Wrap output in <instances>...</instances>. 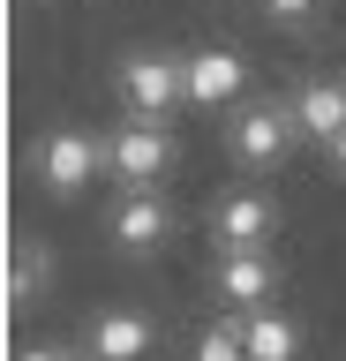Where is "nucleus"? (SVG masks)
<instances>
[{
	"instance_id": "1",
	"label": "nucleus",
	"mask_w": 346,
	"mask_h": 361,
	"mask_svg": "<svg viewBox=\"0 0 346 361\" xmlns=\"http://www.w3.org/2000/svg\"><path fill=\"white\" fill-rule=\"evenodd\" d=\"M98 151H106V173L121 188H159L173 173V128L159 113H121V128L98 135Z\"/></svg>"
},
{
	"instance_id": "2",
	"label": "nucleus",
	"mask_w": 346,
	"mask_h": 361,
	"mask_svg": "<svg viewBox=\"0 0 346 361\" xmlns=\"http://www.w3.org/2000/svg\"><path fill=\"white\" fill-rule=\"evenodd\" d=\"M301 143V113L294 98L278 106V98H264V106H241L233 113V128H226V151L249 166V173H264V166H278V158Z\"/></svg>"
},
{
	"instance_id": "3",
	"label": "nucleus",
	"mask_w": 346,
	"mask_h": 361,
	"mask_svg": "<svg viewBox=\"0 0 346 361\" xmlns=\"http://www.w3.org/2000/svg\"><path fill=\"white\" fill-rule=\"evenodd\" d=\"M113 90H121V106L128 113H173L188 98V61L181 53H128V61L113 68Z\"/></svg>"
},
{
	"instance_id": "4",
	"label": "nucleus",
	"mask_w": 346,
	"mask_h": 361,
	"mask_svg": "<svg viewBox=\"0 0 346 361\" xmlns=\"http://www.w3.org/2000/svg\"><path fill=\"white\" fill-rule=\"evenodd\" d=\"M211 293L226 301V309H264L278 293V264L264 248H218V264H211Z\"/></svg>"
},
{
	"instance_id": "5",
	"label": "nucleus",
	"mask_w": 346,
	"mask_h": 361,
	"mask_svg": "<svg viewBox=\"0 0 346 361\" xmlns=\"http://www.w3.org/2000/svg\"><path fill=\"white\" fill-rule=\"evenodd\" d=\"M98 166H106V151H98L83 128H53L46 143H38V180H46V196H75V188H91Z\"/></svg>"
},
{
	"instance_id": "6",
	"label": "nucleus",
	"mask_w": 346,
	"mask_h": 361,
	"mask_svg": "<svg viewBox=\"0 0 346 361\" xmlns=\"http://www.w3.org/2000/svg\"><path fill=\"white\" fill-rule=\"evenodd\" d=\"M106 233H113L121 256H151V248H166V233H173V211L159 203V188H121Z\"/></svg>"
},
{
	"instance_id": "7",
	"label": "nucleus",
	"mask_w": 346,
	"mask_h": 361,
	"mask_svg": "<svg viewBox=\"0 0 346 361\" xmlns=\"http://www.w3.org/2000/svg\"><path fill=\"white\" fill-rule=\"evenodd\" d=\"M271 233H278V203L264 188L218 196V211H211V241L218 248H271Z\"/></svg>"
},
{
	"instance_id": "8",
	"label": "nucleus",
	"mask_w": 346,
	"mask_h": 361,
	"mask_svg": "<svg viewBox=\"0 0 346 361\" xmlns=\"http://www.w3.org/2000/svg\"><path fill=\"white\" fill-rule=\"evenodd\" d=\"M241 83H249L241 53H226V45L188 53V106H226V98H241Z\"/></svg>"
},
{
	"instance_id": "9",
	"label": "nucleus",
	"mask_w": 346,
	"mask_h": 361,
	"mask_svg": "<svg viewBox=\"0 0 346 361\" xmlns=\"http://www.w3.org/2000/svg\"><path fill=\"white\" fill-rule=\"evenodd\" d=\"M294 113H301V135H309V143H331V135L346 128V83H339V75L301 83L294 90Z\"/></svg>"
},
{
	"instance_id": "10",
	"label": "nucleus",
	"mask_w": 346,
	"mask_h": 361,
	"mask_svg": "<svg viewBox=\"0 0 346 361\" xmlns=\"http://www.w3.org/2000/svg\"><path fill=\"white\" fill-rule=\"evenodd\" d=\"M83 346H98L106 361H143L151 354V324H143L136 309H106V316H91Z\"/></svg>"
},
{
	"instance_id": "11",
	"label": "nucleus",
	"mask_w": 346,
	"mask_h": 361,
	"mask_svg": "<svg viewBox=\"0 0 346 361\" xmlns=\"http://www.w3.org/2000/svg\"><path fill=\"white\" fill-rule=\"evenodd\" d=\"M241 338H249V361H294L301 354V331L278 309H241Z\"/></svg>"
},
{
	"instance_id": "12",
	"label": "nucleus",
	"mask_w": 346,
	"mask_h": 361,
	"mask_svg": "<svg viewBox=\"0 0 346 361\" xmlns=\"http://www.w3.org/2000/svg\"><path fill=\"white\" fill-rule=\"evenodd\" d=\"M38 286H46V248L23 241V248H16V264H8V301H30Z\"/></svg>"
},
{
	"instance_id": "13",
	"label": "nucleus",
	"mask_w": 346,
	"mask_h": 361,
	"mask_svg": "<svg viewBox=\"0 0 346 361\" xmlns=\"http://www.w3.org/2000/svg\"><path fill=\"white\" fill-rule=\"evenodd\" d=\"M196 361H249V338H241V316H226V324H211V331L196 338Z\"/></svg>"
},
{
	"instance_id": "14",
	"label": "nucleus",
	"mask_w": 346,
	"mask_h": 361,
	"mask_svg": "<svg viewBox=\"0 0 346 361\" xmlns=\"http://www.w3.org/2000/svg\"><path fill=\"white\" fill-rule=\"evenodd\" d=\"M264 8H271V23H309L323 0H264Z\"/></svg>"
},
{
	"instance_id": "15",
	"label": "nucleus",
	"mask_w": 346,
	"mask_h": 361,
	"mask_svg": "<svg viewBox=\"0 0 346 361\" xmlns=\"http://www.w3.org/2000/svg\"><path fill=\"white\" fill-rule=\"evenodd\" d=\"M323 158H331V173H339V180H346V128H339V135H331V143H323Z\"/></svg>"
},
{
	"instance_id": "16",
	"label": "nucleus",
	"mask_w": 346,
	"mask_h": 361,
	"mask_svg": "<svg viewBox=\"0 0 346 361\" xmlns=\"http://www.w3.org/2000/svg\"><path fill=\"white\" fill-rule=\"evenodd\" d=\"M16 361H68L61 346H30V354H16Z\"/></svg>"
},
{
	"instance_id": "17",
	"label": "nucleus",
	"mask_w": 346,
	"mask_h": 361,
	"mask_svg": "<svg viewBox=\"0 0 346 361\" xmlns=\"http://www.w3.org/2000/svg\"><path fill=\"white\" fill-rule=\"evenodd\" d=\"M68 361H106V354H98V346H83V354H68Z\"/></svg>"
}]
</instances>
